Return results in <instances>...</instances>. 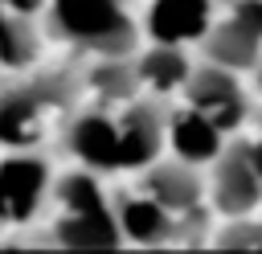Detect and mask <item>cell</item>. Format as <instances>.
<instances>
[{
  "mask_svg": "<svg viewBox=\"0 0 262 254\" xmlns=\"http://www.w3.org/2000/svg\"><path fill=\"white\" fill-rule=\"evenodd\" d=\"M45 12L53 37L94 57H127L135 49V20L119 0H45Z\"/></svg>",
  "mask_w": 262,
  "mask_h": 254,
  "instance_id": "1",
  "label": "cell"
},
{
  "mask_svg": "<svg viewBox=\"0 0 262 254\" xmlns=\"http://www.w3.org/2000/svg\"><path fill=\"white\" fill-rule=\"evenodd\" d=\"M70 98H74V78L61 70L4 86L0 90V147L8 152L33 147L45 131V115L66 107Z\"/></svg>",
  "mask_w": 262,
  "mask_h": 254,
  "instance_id": "2",
  "label": "cell"
},
{
  "mask_svg": "<svg viewBox=\"0 0 262 254\" xmlns=\"http://www.w3.org/2000/svg\"><path fill=\"white\" fill-rule=\"evenodd\" d=\"M180 94H184V102L192 111H201L205 119H213L221 131H237L246 123V115H250V98H246L237 74L225 70V66H213V61L192 66V74L180 86Z\"/></svg>",
  "mask_w": 262,
  "mask_h": 254,
  "instance_id": "3",
  "label": "cell"
},
{
  "mask_svg": "<svg viewBox=\"0 0 262 254\" xmlns=\"http://www.w3.org/2000/svg\"><path fill=\"white\" fill-rule=\"evenodd\" d=\"M49 164L41 156H33L29 147L12 152L0 160V201H4V217L8 225H20V221H33L41 213V205L49 201Z\"/></svg>",
  "mask_w": 262,
  "mask_h": 254,
  "instance_id": "4",
  "label": "cell"
},
{
  "mask_svg": "<svg viewBox=\"0 0 262 254\" xmlns=\"http://www.w3.org/2000/svg\"><path fill=\"white\" fill-rule=\"evenodd\" d=\"M209 197H213V209L221 217H250L262 205V184H258V176L246 160V143L221 147V156L213 160Z\"/></svg>",
  "mask_w": 262,
  "mask_h": 254,
  "instance_id": "5",
  "label": "cell"
},
{
  "mask_svg": "<svg viewBox=\"0 0 262 254\" xmlns=\"http://www.w3.org/2000/svg\"><path fill=\"white\" fill-rule=\"evenodd\" d=\"M164 107L160 102H139L131 98L127 111L115 119L119 123V168L123 172H143L151 160H160L164 147Z\"/></svg>",
  "mask_w": 262,
  "mask_h": 254,
  "instance_id": "6",
  "label": "cell"
},
{
  "mask_svg": "<svg viewBox=\"0 0 262 254\" xmlns=\"http://www.w3.org/2000/svg\"><path fill=\"white\" fill-rule=\"evenodd\" d=\"M213 20H217L213 0H151L143 12V33L151 41L188 45V41H201Z\"/></svg>",
  "mask_w": 262,
  "mask_h": 254,
  "instance_id": "7",
  "label": "cell"
},
{
  "mask_svg": "<svg viewBox=\"0 0 262 254\" xmlns=\"http://www.w3.org/2000/svg\"><path fill=\"white\" fill-rule=\"evenodd\" d=\"M143 197H151L156 205H164L172 217H184L192 209L205 205V180L192 164L184 160H151L143 168Z\"/></svg>",
  "mask_w": 262,
  "mask_h": 254,
  "instance_id": "8",
  "label": "cell"
},
{
  "mask_svg": "<svg viewBox=\"0 0 262 254\" xmlns=\"http://www.w3.org/2000/svg\"><path fill=\"white\" fill-rule=\"evenodd\" d=\"M221 127L213 123V119H205L201 111H192L188 102L180 107V111H168L164 115V143L172 147V156L176 160H184V164H192V168H201V164H213L217 156H221Z\"/></svg>",
  "mask_w": 262,
  "mask_h": 254,
  "instance_id": "9",
  "label": "cell"
},
{
  "mask_svg": "<svg viewBox=\"0 0 262 254\" xmlns=\"http://www.w3.org/2000/svg\"><path fill=\"white\" fill-rule=\"evenodd\" d=\"M66 147L78 164L94 172H115L119 168V123L106 111H82L66 127Z\"/></svg>",
  "mask_w": 262,
  "mask_h": 254,
  "instance_id": "10",
  "label": "cell"
},
{
  "mask_svg": "<svg viewBox=\"0 0 262 254\" xmlns=\"http://www.w3.org/2000/svg\"><path fill=\"white\" fill-rule=\"evenodd\" d=\"M115 221L123 242L131 246H176L180 234V217H172L164 205H156L151 197H123L115 205Z\"/></svg>",
  "mask_w": 262,
  "mask_h": 254,
  "instance_id": "11",
  "label": "cell"
},
{
  "mask_svg": "<svg viewBox=\"0 0 262 254\" xmlns=\"http://www.w3.org/2000/svg\"><path fill=\"white\" fill-rule=\"evenodd\" d=\"M53 242L66 250H115L123 246V234H119L115 209L98 205L86 213H61L53 221Z\"/></svg>",
  "mask_w": 262,
  "mask_h": 254,
  "instance_id": "12",
  "label": "cell"
},
{
  "mask_svg": "<svg viewBox=\"0 0 262 254\" xmlns=\"http://www.w3.org/2000/svg\"><path fill=\"white\" fill-rule=\"evenodd\" d=\"M201 49H205V61L242 74V70H254L258 66L262 37H254L246 25H237L233 16H225V20H213L209 25V33L201 37Z\"/></svg>",
  "mask_w": 262,
  "mask_h": 254,
  "instance_id": "13",
  "label": "cell"
},
{
  "mask_svg": "<svg viewBox=\"0 0 262 254\" xmlns=\"http://www.w3.org/2000/svg\"><path fill=\"white\" fill-rule=\"evenodd\" d=\"M188 74H192V61H188L184 45H168V41H151L139 53V61H135L139 90H151L160 98L180 94V86L188 82Z\"/></svg>",
  "mask_w": 262,
  "mask_h": 254,
  "instance_id": "14",
  "label": "cell"
},
{
  "mask_svg": "<svg viewBox=\"0 0 262 254\" xmlns=\"http://www.w3.org/2000/svg\"><path fill=\"white\" fill-rule=\"evenodd\" d=\"M90 90L102 98V102H131L139 94V78H135V66L123 61V57H98L94 70L86 74Z\"/></svg>",
  "mask_w": 262,
  "mask_h": 254,
  "instance_id": "15",
  "label": "cell"
},
{
  "mask_svg": "<svg viewBox=\"0 0 262 254\" xmlns=\"http://www.w3.org/2000/svg\"><path fill=\"white\" fill-rule=\"evenodd\" d=\"M49 188H53V201H57L61 213H86V209L106 205V193H102L94 168H74V172H66V176H61L57 184H49Z\"/></svg>",
  "mask_w": 262,
  "mask_h": 254,
  "instance_id": "16",
  "label": "cell"
},
{
  "mask_svg": "<svg viewBox=\"0 0 262 254\" xmlns=\"http://www.w3.org/2000/svg\"><path fill=\"white\" fill-rule=\"evenodd\" d=\"M37 61V37L25 16L0 8V70H25Z\"/></svg>",
  "mask_w": 262,
  "mask_h": 254,
  "instance_id": "17",
  "label": "cell"
},
{
  "mask_svg": "<svg viewBox=\"0 0 262 254\" xmlns=\"http://www.w3.org/2000/svg\"><path fill=\"white\" fill-rule=\"evenodd\" d=\"M221 250H262V221H246V217H229V225L213 238Z\"/></svg>",
  "mask_w": 262,
  "mask_h": 254,
  "instance_id": "18",
  "label": "cell"
},
{
  "mask_svg": "<svg viewBox=\"0 0 262 254\" xmlns=\"http://www.w3.org/2000/svg\"><path fill=\"white\" fill-rule=\"evenodd\" d=\"M229 16L237 25H246L254 37H262V0H233L229 4Z\"/></svg>",
  "mask_w": 262,
  "mask_h": 254,
  "instance_id": "19",
  "label": "cell"
},
{
  "mask_svg": "<svg viewBox=\"0 0 262 254\" xmlns=\"http://www.w3.org/2000/svg\"><path fill=\"white\" fill-rule=\"evenodd\" d=\"M0 8L4 12H12V16H37V12H45V0H0Z\"/></svg>",
  "mask_w": 262,
  "mask_h": 254,
  "instance_id": "20",
  "label": "cell"
},
{
  "mask_svg": "<svg viewBox=\"0 0 262 254\" xmlns=\"http://www.w3.org/2000/svg\"><path fill=\"white\" fill-rule=\"evenodd\" d=\"M246 160H250V168H254V176L262 184V139H250L246 143Z\"/></svg>",
  "mask_w": 262,
  "mask_h": 254,
  "instance_id": "21",
  "label": "cell"
},
{
  "mask_svg": "<svg viewBox=\"0 0 262 254\" xmlns=\"http://www.w3.org/2000/svg\"><path fill=\"white\" fill-rule=\"evenodd\" d=\"M254 70H258V90H262V57H258V66H254Z\"/></svg>",
  "mask_w": 262,
  "mask_h": 254,
  "instance_id": "22",
  "label": "cell"
},
{
  "mask_svg": "<svg viewBox=\"0 0 262 254\" xmlns=\"http://www.w3.org/2000/svg\"><path fill=\"white\" fill-rule=\"evenodd\" d=\"M0 225H8V217H4V201H0Z\"/></svg>",
  "mask_w": 262,
  "mask_h": 254,
  "instance_id": "23",
  "label": "cell"
},
{
  "mask_svg": "<svg viewBox=\"0 0 262 254\" xmlns=\"http://www.w3.org/2000/svg\"><path fill=\"white\" fill-rule=\"evenodd\" d=\"M213 4H233V0H213Z\"/></svg>",
  "mask_w": 262,
  "mask_h": 254,
  "instance_id": "24",
  "label": "cell"
}]
</instances>
